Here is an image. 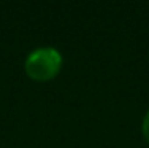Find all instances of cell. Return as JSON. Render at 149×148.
I'll return each instance as SVG.
<instances>
[{"label":"cell","mask_w":149,"mask_h":148,"mask_svg":"<svg viewBox=\"0 0 149 148\" xmlns=\"http://www.w3.org/2000/svg\"><path fill=\"white\" fill-rule=\"evenodd\" d=\"M143 135L149 143V110L146 112V115H144V118H143Z\"/></svg>","instance_id":"cell-2"},{"label":"cell","mask_w":149,"mask_h":148,"mask_svg":"<svg viewBox=\"0 0 149 148\" xmlns=\"http://www.w3.org/2000/svg\"><path fill=\"white\" fill-rule=\"evenodd\" d=\"M62 69V54L52 46L37 48L26 58L24 70L32 80L48 81L52 80Z\"/></svg>","instance_id":"cell-1"}]
</instances>
